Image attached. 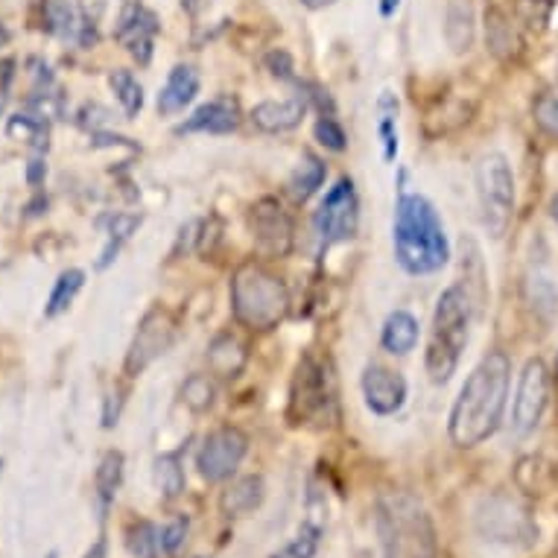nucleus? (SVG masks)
<instances>
[{
    "instance_id": "obj_31",
    "label": "nucleus",
    "mask_w": 558,
    "mask_h": 558,
    "mask_svg": "<svg viewBox=\"0 0 558 558\" xmlns=\"http://www.w3.org/2000/svg\"><path fill=\"white\" fill-rule=\"evenodd\" d=\"M109 85L118 97L120 109L126 111V118H137L144 109V85L137 83V76L132 71H114L109 76Z\"/></svg>"
},
{
    "instance_id": "obj_8",
    "label": "nucleus",
    "mask_w": 558,
    "mask_h": 558,
    "mask_svg": "<svg viewBox=\"0 0 558 558\" xmlns=\"http://www.w3.org/2000/svg\"><path fill=\"white\" fill-rule=\"evenodd\" d=\"M313 229L319 234L322 246L348 243L357 238L360 229V199L351 179H339L325 199L319 202V211L313 217Z\"/></svg>"
},
{
    "instance_id": "obj_17",
    "label": "nucleus",
    "mask_w": 558,
    "mask_h": 558,
    "mask_svg": "<svg viewBox=\"0 0 558 558\" xmlns=\"http://www.w3.org/2000/svg\"><path fill=\"white\" fill-rule=\"evenodd\" d=\"M311 102L307 97H293V100H264L257 102L248 120L255 123V129L266 132V135H284L293 129L302 126V120L307 118Z\"/></svg>"
},
{
    "instance_id": "obj_45",
    "label": "nucleus",
    "mask_w": 558,
    "mask_h": 558,
    "mask_svg": "<svg viewBox=\"0 0 558 558\" xmlns=\"http://www.w3.org/2000/svg\"><path fill=\"white\" fill-rule=\"evenodd\" d=\"M182 7H184V10H187V12H196V10H199V7H202V0H182Z\"/></svg>"
},
{
    "instance_id": "obj_11",
    "label": "nucleus",
    "mask_w": 558,
    "mask_h": 558,
    "mask_svg": "<svg viewBox=\"0 0 558 558\" xmlns=\"http://www.w3.org/2000/svg\"><path fill=\"white\" fill-rule=\"evenodd\" d=\"M248 453L246 433L238 427H217L202 439V448L196 453V468H199L202 480L208 483H226L234 476L243 457Z\"/></svg>"
},
{
    "instance_id": "obj_30",
    "label": "nucleus",
    "mask_w": 558,
    "mask_h": 558,
    "mask_svg": "<svg viewBox=\"0 0 558 558\" xmlns=\"http://www.w3.org/2000/svg\"><path fill=\"white\" fill-rule=\"evenodd\" d=\"M526 302H530L532 311L541 313L544 319H553V313L558 311V287L544 269H535V272L526 278Z\"/></svg>"
},
{
    "instance_id": "obj_41",
    "label": "nucleus",
    "mask_w": 558,
    "mask_h": 558,
    "mask_svg": "<svg viewBox=\"0 0 558 558\" xmlns=\"http://www.w3.org/2000/svg\"><path fill=\"white\" fill-rule=\"evenodd\" d=\"M45 175H47V167L41 158H33L27 165V182L33 184V187H38V184L45 182Z\"/></svg>"
},
{
    "instance_id": "obj_19",
    "label": "nucleus",
    "mask_w": 558,
    "mask_h": 558,
    "mask_svg": "<svg viewBox=\"0 0 558 558\" xmlns=\"http://www.w3.org/2000/svg\"><path fill=\"white\" fill-rule=\"evenodd\" d=\"M45 21L47 29L64 41H76V45H88L94 41V27L88 24L80 7L74 0H47L45 3Z\"/></svg>"
},
{
    "instance_id": "obj_29",
    "label": "nucleus",
    "mask_w": 558,
    "mask_h": 558,
    "mask_svg": "<svg viewBox=\"0 0 558 558\" xmlns=\"http://www.w3.org/2000/svg\"><path fill=\"white\" fill-rule=\"evenodd\" d=\"M153 480H156V488L161 492V497L167 500H175V497L184 492V465L182 453H161L153 465Z\"/></svg>"
},
{
    "instance_id": "obj_23",
    "label": "nucleus",
    "mask_w": 558,
    "mask_h": 558,
    "mask_svg": "<svg viewBox=\"0 0 558 558\" xmlns=\"http://www.w3.org/2000/svg\"><path fill=\"white\" fill-rule=\"evenodd\" d=\"M205 360H208L211 375L222 377V380H231V377H238L243 372V366H246V345L238 337H231V333H220V337L211 339Z\"/></svg>"
},
{
    "instance_id": "obj_15",
    "label": "nucleus",
    "mask_w": 558,
    "mask_h": 558,
    "mask_svg": "<svg viewBox=\"0 0 558 558\" xmlns=\"http://www.w3.org/2000/svg\"><path fill=\"white\" fill-rule=\"evenodd\" d=\"M360 386H363L366 407L375 412V415H380V418L395 415V412L407 403V380H403L401 372H395V368L372 363V366H366V372H363Z\"/></svg>"
},
{
    "instance_id": "obj_4",
    "label": "nucleus",
    "mask_w": 558,
    "mask_h": 558,
    "mask_svg": "<svg viewBox=\"0 0 558 558\" xmlns=\"http://www.w3.org/2000/svg\"><path fill=\"white\" fill-rule=\"evenodd\" d=\"M384 558H441L430 514L410 495H392L377 506Z\"/></svg>"
},
{
    "instance_id": "obj_46",
    "label": "nucleus",
    "mask_w": 558,
    "mask_h": 558,
    "mask_svg": "<svg viewBox=\"0 0 558 558\" xmlns=\"http://www.w3.org/2000/svg\"><path fill=\"white\" fill-rule=\"evenodd\" d=\"M549 211H553V220H556V226H558V196L553 199V205H549Z\"/></svg>"
},
{
    "instance_id": "obj_33",
    "label": "nucleus",
    "mask_w": 558,
    "mask_h": 558,
    "mask_svg": "<svg viewBox=\"0 0 558 558\" xmlns=\"http://www.w3.org/2000/svg\"><path fill=\"white\" fill-rule=\"evenodd\" d=\"M214 380L208 375H191L182 384V401L191 407L193 412H208L214 407Z\"/></svg>"
},
{
    "instance_id": "obj_10",
    "label": "nucleus",
    "mask_w": 558,
    "mask_h": 558,
    "mask_svg": "<svg viewBox=\"0 0 558 558\" xmlns=\"http://www.w3.org/2000/svg\"><path fill=\"white\" fill-rule=\"evenodd\" d=\"M175 337H179V328L165 307H153V311L144 313L126 351V375L137 377L141 372H147L158 357H165L173 348Z\"/></svg>"
},
{
    "instance_id": "obj_44",
    "label": "nucleus",
    "mask_w": 558,
    "mask_h": 558,
    "mask_svg": "<svg viewBox=\"0 0 558 558\" xmlns=\"http://www.w3.org/2000/svg\"><path fill=\"white\" fill-rule=\"evenodd\" d=\"M272 558H304V556H299V553H295V549L287 547V549H281V553H275Z\"/></svg>"
},
{
    "instance_id": "obj_3",
    "label": "nucleus",
    "mask_w": 558,
    "mask_h": 558,
    "mask_svg": "<svg viewBox=\"0 0 558 558\" xmlns=\"http://www.w3.org/2000/svg\"><path fill=\"white\" fill-rule=\"evenodd\" d=\"M471 293L465 287H448L433 311V333L424 354V372L430 384L445 386L459 366V354L468 345V328H471Z\"/></svg>"
},
{
    "instance_id": "obj_47",
    "label": "nucleus",
    "mask_w": 558,
    "mask_h": 558,
    "mask_svg": "<svg viewBox=\"0 0 558 558\" xmlns=\"http://www.w3.org/2000/svg\"><path fill=\"white\" fill-rule=\"evenodd\" d=\"M304 3H307V7H319L322 0H304Z\"/></svg>"
},
{
    "instance_id": "obj_20",
    "label": "nucleus",
    "mask_w": 558,
    "mask_h": 558,
    "mask_svg": "<svg viewBox=\"0 0 558 558\" xmlns=\"http://www.w3.org/2000/svg\"><path fill=\"white\" fill-rule=\"evenodd\" d=\"M266 500L264 476L246 474L231 480L226 485V492L220 495V509L226 518H246V514L257 512Z\"/></svg>"
},
{
    "instance_id": "obj_6",
    "label": "nucleus",
    "mask_w": 558,
    "mask_h": 558,
    "mask_svg": "<svg viewBox=\"0 0 558 558\" xmlns=\"http://www.w3.org/2000/svg\"><path fill=\"white\" fill-rule=\"evenodd\" d=\"M476 199L485 231L500 240L514 217V173L504 153H488L476 165Z\"/></svg>"
},
{
    "instance_id": "obj_43",
    "label": "nucleus",
    "mask_w": 558,
    "mask_h": 558,
    "mask_svg": "<svg viewBox=\"0 0 558 558\" xmlns=\"http://www.w3.org/2000/svg\"><path fill=\"white\" fill-rule=\"evenodd\" d=\"M398 7H401V0H380V15H384V19H392L395 12H398Z\"/></svg>"
},
{
    "instance_id": "obj_35",
    "label": "nucleus",
    "mask_w": 558,
    "mask_h": 558,
    "mask_svg": "<svg viewBox=\"0 0 558 558\" xmlns=\"http://www.w3.org/2000/svg\"><path fill=\"white\" fill-rule=\"evenodd\" d=\"M532 118H535L541 132H547L549 137H558V94H538L535 102H532Z\"/></svg>"
},
{
    "instance_id": "obj_26",
    "label": "nucleus",
    "mask_w": 558,
    "mask_h": 558,
    "mask_svg": "<svg viewBox=\"0 0 558 558\" xmlns=\"http://www.w3.org/2000/svg\"><path fill=\"white\" fill-rule=\"evenodd\" d=\"M120 483H123V453L109 450V453L100 459L97 474H94V492H97V504H100V518H106V512H109L111 504H114Z\"/></svg>"
},
{
    "instance_id": "obj_1",
    "label": "nucleus",
    "mask_w": 558,
    "mask_h": 558,
    "mask_svg": "<svg viewBox=\"0 0 558 558\" xmlns=\"http://www.w3.org/2000/svg\"><path fill=\"white\" fill-rule=\"evenodd\" d=\"M509 377H512V360L504 351H488L476 363L450 410L448 433L457 448H476L495 436L504 422Z\"/></svg>"
},
{
    "instance_id": "obj_42",
    "label": "nucleus",
    "mask_w": 558,
    "mask_h": 558,
    "mask_svg": "<svg viewBox=\"0 0 558 558\" xmlns=\"http://www.w3.org/2000/svg\"><path fill=\"white\" fill-rule=\"evenodd\" d=\"M83 558H109V541H106V535H100V538L94 541L92 549H88Z\"/></svg>"
},
{
    "instance_id": "obj_12",
    "label": "nucleus",
    "mask_w": 558,
    "mask_h": 558,
    "mask_svg": "<svg viewBox=\"0 0 558 558\" xmlns=\"http://www.w3.org/2000/svg\"><path fill=\"white\" fill-rule=\"evenodd\" d=\"M549 403V372L544 360H530L518 380V395L512 403V430L514 436H530L544 418Z\"/></svg>"
},
{
    "instance_id": "obj_14",
    "label": "nucleus",
    "mask_w": 558,
    "mask_h": 558,
    "mask_svg": "<svg viewBox=\"0 0 558 558\" xmlns=\"http://www.w3.org/2000/svg\"><path fill=\"white\" fill-rule=\"evenodd\" d=\"M158 29H161V24H158L156 12L147 10L144 3L132 0V3H126V10L120 12L114 38L126 47V53L132 56L137 64H149Z\"/></svg>"
},
{
    "instance_id": "obj_9",
    "label": "nucleus",
    "mask_w": 558,
    "mask_h": 558,
    "mask_svg": "<svg viewBox=\"0 0 558 558\" xmlns=\"http://www.w3.org/2000/svg\"><path fill=\"white\" fill-rule=\"evenodd\" d=\"M333 407V377L328 366L313 354L299 363L293 380V401H290V415L295 422H322L328 418Z\"/></svg>"
},
{
    "instance_id": "obj_38",
    "label": "nucleus",
    "mask_w": 558,
    "mask_h": 558,
    "mask_svg": "<svg viewBox=\"0 0 558 558\" xmlns=\"http://www.w3.org/2000/svg\"><path fill=\"white\" fill-rule=\"evenodd\" d=\"M518 10H521V19L526 21V27H538L544 29V24H547L549 19V3L547 0H521L518 3Z\"/></svg>"
},
{
    "instance_id": "obj_34",
    "label": "nucleus",
    "mask_w": 558,
    "mask_h": 558,
    "mask_svg": "<svg viewBox=\"0 0 558 558\" xmlns=\"http://www.w3.org/2000/svg\"><path fill=\"white\" fill-rule=\"evenodd\" d=\"M313 135H316V141H319L325 149H330V153H345L348 149L345 129H342V123H339L333 114H322V118L316 120V126H313Z\"/></svg>"
},
{
    "instance_id": "obj_13",
    "label": "nucleus",
    "mask_w": 558,
    "mask_h": 558,
    "mask_svg": "<svg viewBox=\"0 0 558 558\" xmlns=\"http://www.w3.org/2000/svg\"><path fill=\"white\" fill-rule=\"evenodd\" d=\"M248 231L255 238V246L266 257H287L293 248V220L281 208V202L266 196L255 202L248 211Z\"/></svg>"
},
{
    "instance_id": "obj_49",
    "label": "nucleus",
    "mask_w": 558,
    "mask_h": 558,
    "mask_svg": "<svg viewBox=\"0 0 558 558\" xmlns=\"http://www.w3.org/2000/svg\"><path fill=\"white\" fill-rule=\"evenodd\" d=\"M47 558H59V556H56V553H50V556H47Z\"/></svg>"
},
{
    "instance_id": "obj_2",
    "label": "nucleus",
    "mask_w": 558,
    "mask_h": 558,
    "mask_svg": "<svg viewBox=\"0 0 558 558\" xmlns=\"http://www.w3.org/2000/svg\"><path fill=\"white\" fill-rule=\"evenodd\" d=\"M395 260L403 272L433 275L450 260V243L436 205L422 193H401L392 217Z\"/></svg>"
},
{
    "instance_id": "obj_7",
    "label": "nucleus",
    "mask_w": 558,
    "mask_h": 558,
    "mask_svg": "<svg viewBox=\"0 0 558 558\" xmlns=\"http://www.w3.org/2000/svg\"><path fill=\"white\" fill-rule=\"evenodd\" d=\"M476 532L485 541L509 544V547H530L538 538V526L530 506L514 495H488L480 500L474 514Z\"/></svg>"
},
{
    "instance_id": "obj_5",
    "label": "nucleus",
    "mask_w": 558,
    "mask_h": 558,
    "mask_svg": "<svg viewBox=\"0 0 558 558\" xmlns=\"http://www.w3.org/2000/svg\"><path fill=\"white\" fill-rule=\"evenodd\" d=\"M231 311L248 330H272L290 313V293L266 266L243 264L231 278Z\"/></svg>"
},
{
    "instance_id": "obj_39",
    "label": "nucleus",
    "mask_w": 558,
    "mask_h": 558,
    "mask_svg": "<svg viewBox=\"0 0 558 558\" xmlns=\"http://www.w3.org/2000/svg\"><path fill=\"white\" fill-rule=\"evenodd\" d=\"M266 68L278 80H293V59L284 50H272V53L266 56Z\"/></svg>"
},
{
    "instance_id": "obj_32",
    "label": "nucleus",
    "mask_w": 558,
    "mask_h": 558,
    "mask_svg": "<svg viewBox=\"0 0 558 558\" xmlns=\"http://www.w3.org/2000/svg\"><path fill=\"white\" fill-rule=\"evenodd\" d=\"M126 549L135 558H158L165 549H161V530L156 523L137 521L126 530Z\"/></svg>"
},
{
    "instance_id": "obj_22",
    "label": "nucleus",
    "mask_w": 558,
    "mask_h": 558,
    "mask_svg": "<svg viewBox=\"0 0 558 558\" xmlns=\"http://www.w3.org/2000/svg\"><path fill=\"white\" fill-rule=\"evenodd\" d=\"M418 337H422V325H418V319H415L410 311H392L386 316L384 330H380V345H384L389 354L407 357V354L415 351V345H418Z\"/></svg>"
},
{
    "instance_id": "obj_36",
    "label": "nucleus",
    "mask_w": 558,
    "mask_h": 558,
    "mask_svg": "<svg viewBox=\"0 0 558 558\" xmlns=\"http://www.w3.org/2000/svg\"><path fill=\"white\" fill-rule=\"evenodd\" d=\"M187 530H191L187 518H175V521H170L165 530H161V549H165L167 556H175V553L184 547Z\"/></svg>"
},
{
    "instance_id": "obj_27",
    "label": "nucleus",
    "mask_w": 558,
    "mask_h": 558,
    "mask_svg": "<svg viewBox=\"0 0 558 558\" xmlns=\"http://www.w3.org/2000/svg\"><path fill=\"white\" fill-rule=\"evenodd\" d=\"M325 175H328L325 161H322L319 156H313V153H304V156L299 158V165H295L293 175H290V182H287L290 196H293L295 202H307L313 193L325 184Z\"/></svg>"
},
{
    "instance_id": "obj_25",
    "label": "nucleus",
    "mask_w": 558,
    "mask_h": 558,
    "mask_svg": "<svg viewBox=\"0 0 558 558\" xmlns=\"http://www.w3.org/2000/svg\"><path fill=\"white\" fill-rule=\"evenodd\" d=\"M377 137L384 147V161L395 165L398 149H401V135H398V97L392 92L377 97Z\"/></svg>"
},
{
    "instance_id": "obj_24",
    "label": "nucleus",
    "mask_w": 558,
    "mask_h": 558,
    "mask_svg": "<svg viewBox=\"0 0 558 558\" xmlns=\"http://www.w3.org/2000/svg\"><path fill=\"white\" fill-rule=\"evenodd\" d=\"M485 45L492 47V53L497 59H514V56L521 53L518 29L512 27V21L506 19L500 10L485 12Z\"/></svg>"
},
{
    "instance_id": "obj_18",
    "label": "nucleus",
    "mask_w": 558,
    "mask_h": 558,
    "mask_svg": "<svg viewBox=\"0 0 558 558\" xmlns=\"http://www.w3.org/2000/svg\"><path fill=\"white\" fill-rule=\"evenodd\" d=\"M199 85V71H196L193 64H175L173 71L167 74L165 88L158 92V114H161V118H175V114H182V111L196 100Z\"/></svg>"
},
{
    "instance_id": "obj_48",
    "label": "nucleus",
    "mask_w": 558,
    "mask_h": 558,
    "mask_svg": "<svg viewBox=\"0 0 558 558\" xmlns=\"http://www.w3.org/2000/svg\"><path fill=\"white\" fill-rule=\"evenodd\" d=\"M556 380H558V357H556Z\"/></svg>"
},
{
    "instance_id": "obj_28",
    "label": "nucleus",
    "mask_w": 558,
    "mask_h": 558,
    "mask_svg": "<svg viewBox=\"0 0 558 558\" xmlns=\"http://www.w3.org/2000/svg\"><path fill=\"white\" fill-rule=\"evenodd\" d=\"M83 284H85L83 269H64V272L56 278L53 293H50V299H47V307H45L47 319H56V316H62V313L68 311L71 304H74V299L80 295Z\"/></svg>"
},
{
    "instance_id": "obj_21",
    "label": "nucleus",
    "mask_w": 558,
    "mask_h": 558,
    "mask_svg": "<svg viewBox=\"0 0 558 558\" xmlns=\"http://www.w3.org/2000/svg\"><path fill=\"white\" fill-rule=\"evenodd\" d=\"M476 38V15L471 0H448L445 7V41L457 56L468 53Z\"/></svg>"
},
{
    "instance_id": "obj_37",
    "label": "nucleus",
    "mask_w": 558,
    "mask_h": 558,
    "mask_svg": "<svg viewBox=\"0 0 558 558\" xmlns=\"http://www.w3.org/2000/svg\"><path fill=\"white\" fill-rule=\"evenodd\" d=\"M137 226H141V217H137V214H114L109 220V240H114V243L123 246V243L135 234Z\"/></svg>"
},
{
    "instance_id": "obj_16",
    "label": "nucleus",
    "mask_w": 558,
    "mask_h": 558,
    "mask_svg": "<svg viewBox=\"0 0 558 558\" xmlns=\"http://www.w3.org/2000/svg\"><path fill=\"white\" fill-rule=\"evenodd\" d=\"M240 126V106L231 97H217L184 118L175 132L179 135H231Z\"/></svg>"
},
{
    "instance_id": "obj_40",
    "label": "nucleus",
    "mask_w": 558,
    "mask_h": 558,
    "mask_svg": "<svg viewBox=\"0 0 558 558\" xmlns=\"http://www.w3.org/2000/svg\"><path fill=\"white\" fill-rule=\"evenodd\" d=\"M120 410H123V398H120V392L109 395L106 403H102V427H106V430H111V427L118 424Z\"/></svg>"
}]
</instances>
